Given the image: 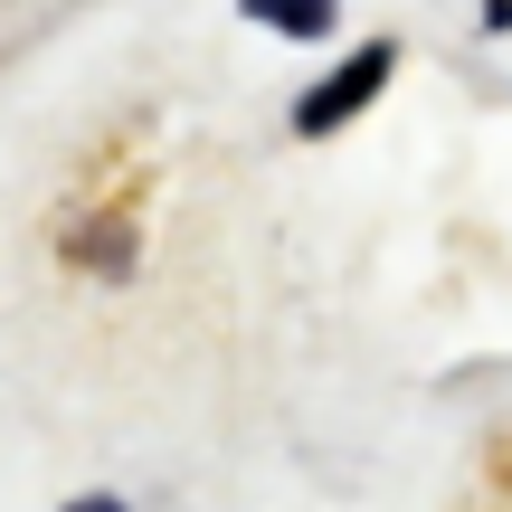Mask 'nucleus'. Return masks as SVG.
Listing matches in <instances>:
<instances>
[{
	"mask_svg": "<svg viewBox=\"0 0 512 512\" xmlns=\"http://www.w3.org/2000/svg\"><path fill=\"white\" fill-rule=\"evenodd\" d=\"M389 67H399V48H389V38H370V48L351 57V67H332L323 86H313L304 105H294V133H332V124H351V114H361L370 95L389 86Z\"/></svg>",
	"mask_w": 512,
	"mask_h": 512,
	"instance_id": "nucleus-1",
	"label": "nucleus"
},
{
	"mask_svg": "<svg viewBox=\"0 0 512 512\" xmlns=\"http://www.w3.org/2000/svg\"><path fill=\"white\" fill-rule=\"evenodd\" d=\"M247 19H275V29H294V38H323L332 0H247Z\"/></svg>",
	"mask_w": 512,
	"mask_h": 512,
	"instance_id": "nucleus-2",
	"label": "nucleus"
},
{
	"mask_svg": "<svg viewBox=\"0 0 512 512\" xmlns=\"http://www.w3.org/2000/svg\"><path fill=\"white\" fill-rule=\"evenodd\" d=\"M76 512H124V503H105V494H95V503H76Z\"/></svg>",
	"mask_w": 512,
	"mask_h": 512,
	"instance_id": "nucleus-3",
	"label": "nucleus"
}]
</instances>
